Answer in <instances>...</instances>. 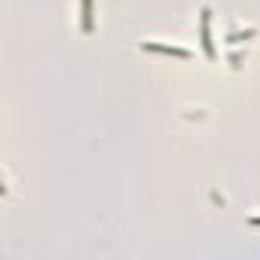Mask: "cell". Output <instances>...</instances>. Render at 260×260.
I'll return each mask as SVG.
<instances>
[{
	"mask_svg": "<svg viewBox=\"0 0 260 260\" xmlns=\"http://www.w3.org/2000/svg\"><path fill=\"white\" fill-rule=\"evenodd\" d=\"M199 40H202V52L208 61L217 58V49H214V40H211V10L202 7L199 10Z\"/></svg>",
	"mask_w": 260,
	"mask_h": 260,
	"instance_id": "cell-1",
	"label": "cell"
},
{
	"mask_svg": "<svg viewBox=\"0 0 260 260\" xmlns=\"http://www.w3.org/2000/svg\"><path fill=\"white\" fill-rule=\"evenodd\" d=\"M80 31L92 34L95 31V19H92V0H80Z\"/></svg>",
	"mask_w": 260,
	"mask_h": 260,
	"instance_id": "cell-3",
	"label": "cell"
},
{
	"mask_svg": "<svg viewBox=\"0 0 260 260\" xmlns=\"http://www.w3.org/2000/svg\"><path fill=\"white\" fill-rule=\"evenodd\" d=\"M144 52H159V55H175V58H193L190 49H181V46H162V43H141Z\"/></svg>",
	"mask_w": 260,
	"mask_h": 260,
	"instance_id": "cell-2",
	"label": "cell"
}]
</instances>
